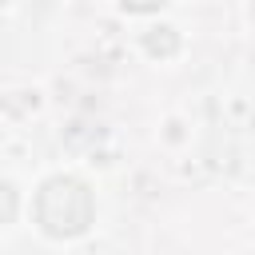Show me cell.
Returning a JSON list of instances; mask_svg holds the SVG:
<instances>
[{
    "label": "cell",
    "mask_w": 255,
    "mask_h": 255,
    "mask_svg": "<svg viewBox=\"0 0 255 255\" xmlns=\"http://www.w3.org/2000/svg\"><path fill=\"white\" fill-rule=\"evenodd\" d=\"M36 219L56 239L84 235L88 223H92V191L80 179H68V175L48 179L36 195Z\"/></svg>",
    "instance_id": "cell-1"
},
{
    "label": "cell",
    "mask_w": 255,
    "mask_h": 255,
    "mask_svg": "<svg viewBox=\"0 0 255 255\" xmlns=\"http://www.w3.org/2000/svg\"><path fill=\"white\" fill-rule=\"evenodd\" d=\"M128 12H155V8H163L167 0H120Z\"/></svg>",
    "instance_id": "cell-2"
}]
</instances>
